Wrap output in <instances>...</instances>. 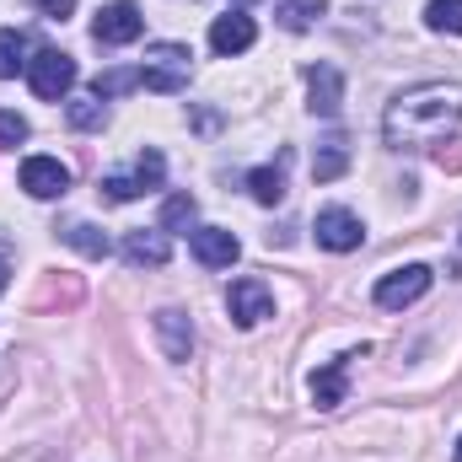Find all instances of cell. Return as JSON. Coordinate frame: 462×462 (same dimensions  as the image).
<instances>
[{
  "label": "cell",
  "mask_w": 462,
  "mask_h": 462,
  "mask_svg": "<svg viewBox=\"0 0 462 462\" xmlns=\"http://www.w3.org/2000/svg\"><path fill=\"white\" fill-rule=\"evenodd\" d=\"M457 124H462V87L457 81H425V87H409L387 103L382 134H387L393 151H425V145H441Z\"/></svg>",
  "instance_id": "6da1fadb"
},
{
  "label": "cell",
  "mask_w": 462,
  "mask_h": 462,
  "mask_svg": "<svg viewBox=\"0 0 462 462\" xmlns=\"http://www.w3.org/2000/svg\"><path fill=\"white\" fill-rule=\"evenodd\" d=\"M189 60L194 54L183 43H151L145 49V65H140V87L145 92H167V97L183 92L189 87Z\"/></svg>",
  "instance_id": "7a4b0ae2"
},
{
  "label": "cell",
  "mask_w": 462,
  "mask_h": 462,
  "mask_svg": "<svg viewBox=\"0 0 462 462\" xmlns=\"http://www.w3.org/2000/svg\"><path fill=\"white\" fill-rule=\"evenodd\" d=\"M27 87H32V97H43V103L70 97V87H76V60H70L65 49H38V54L27 60Z\"/></svg>",
  "instance_id": "3957f363"
},
{
  "label": "cell",
  "mask_w": 462,
  "mask_h": 462,
  "mask_svg": "<svg viewBox=\"0 0 462 462\" xmlns=\"http://www.w3.org/2000/svg\"><path fill=\"white\" fill-rule=\"evenodd\" d=\"M425 291H430V269H425V263H403V269H393V274L376 280V307L403 312V307H414Z\"/></svg>",
  "instance_id": "277c9868"
},
{
  "label": "cell",
  "mask_w": 462,
  "mask_h": 462,
  "mask_svg": "<svg viewBox=\"0 0 462 462\" xmlns=\"http://www.w3.org/2000/svg\"><path fill=\"white\" fill-rule=\"evenodd\" d=\"M226 312H231V323H236V328H253V323L274 318V296H269V285H263V280H231Z\"/></svg>",
  "instance_id": "5b68a950"
},
{
  "label": "cell",
  "mask_w": 462,
  "mask_h": 462,
  "mask_svg": "<svg viewBox=\"0 0 462 462\" xmlns=\"http://www.w3.org/2000/svg\"><path fill=\"white\" fill-rule=\"evenodd\" d=\"M318 247H328V253H355L360 242H365V226H360V216L345 210V205H328V210H318Z\"/></svg>",
  "instance_id": "8992f818"
},
{
  "label": "cell",
  "mask_w": 462,
  "mask_h": 462,
  "mask_svg": "<svg viewBox=\"0 0 462 462\" xmlns=\"http://www.w3.org/2000/svg\"><path fill=\"white\" fill-rule=\"evenodd\" d=\"M140 32H145V16H140V5H129V0L103 5V11H97V22H92V38H97V43H108V49L134 43Z\"/></svg>",
  "instance_id": "52a82bcc"
},
{
  "label": "cell",
  "mask_w": 462,
  "mask_h": 462,
  "mask_svg": "<svg viewBox=\"0 0 462 462\" xmlns=\"http://www.w3.org/2000/svg\"><path fill=\"white\" fill-rule=\"evenodd\" d=\"M22 189H27L32 199H60V194L70 189V167H65L60 156H27V162H22Z\"/></svg>",
  "instance_id": "ba28073f"
},
{
  "label": "cell",
  "mask_w": 462,
  "mask_h": 462,
  "mask_svg": "<svg viewBox=\"0 0 462 462\" xmlns=\"http://www.w3.org/2000/svg\"><path fill=\"white\" fill-rule=\"evenodd\" d=\"M151 323H156V345H162L167 360H189V355H194V323H189V312L162 307Z\"/></svg>",
  "instance_id": "9c48e42d"
},
{
  "label": "cell",
  "mask_w": 462,
  "mask_h": 462,
  "mask_svg": "<svg viewBox=\"0 0 462 462\" xmlns=\"http://www.w3.org/2000/svg\"><path fill=\"white\" fill-rule=\"evenodd\" d=\"M189 247H194V258H199L205 269H231V263H236V253H242V242H236L226 226L189 231Z\"/></svg>",
  "instance_id": "30bf717a"
},
{
  "label": "cell",
  "mask_w": 462,
  "mask_h": 462,
  "mask_svg": "<svg viewBox=\"0 0 462 462\" xmlns=\"http://www.w3.org/2000/svg\"><path fill=\"white\" fill-rule=\"evenodd\" d=\"M307 97H312V103H307L312 114L334 118L345 108V76H339L334 65H312V70H307Z\"/></svg>",
  "instance_id": "8fae6325"
},
{
  "label": "cell",
  "mask_w": 462,
  "mask_h": 462,
  "mask_svg": "<svg viewBox=\"0 0 462 462\" xmlns=\"http://www.w3.org/2000/svg\"><path fill=\"white\" fill-rule=\"evenodd\" d=\"M124 258L134 263V269H162L167 258H172V242H167V231L156 226V231H129L124 236Z\"/></svg>",
  "instance_id": "7c38bea8"
},
{
  "label": "cell",
  "mask_w": 462,
  "mask_h": 462,
  "mask_svg": "<svg viewBox=\"0 0 462 462\" xmlns=\"http://www.w3.org/2000/svg\"><path fill=\"white\" fill-rule=\"evenodd\" d=\"M253 38H258V27H253L247 11H226V16H216V27H210V49H216V54H242V49H253Z\"/></svg>",
  "instance_id": "4fadbf2b"
},
{
  "label": "cell",
  "mask_w": 462,
  "mask_h": 462,
  "mask_svg": "<svg viewBox=\"0 0 462 462\" xmlns=\"http://www.w3.org/2000/svg\"><path fill=\"white\" fill-rule=\"evenodd\" d=\"M349 360H360V355H339V360H328V365L312 371V403H318V409H339V403H345Z\"/></svg>",
  "instance_id": "5bb4252c"
},
{
  "label": "cell",
  "mask_w": 462,
  "mask_h": 462,
  "mask_svg": "<svg viewBox=\"0 0 462 462\" xmlns=\"http://www.w3.org/2000/svg\"><path fill=\"white\" fill-rule=\"evenodd\" d=\"M349 172V140L345 134H328L323 145H318V156H312V178L318 183H334V178H345Z\"/></svg>",
  "instance_id": "9a60e30c"
},
{
  "label": "cell",
  "mask_w": 462,
  "mask_h": 462,
  "mask_svg": "<svg viewBox=\"0 0 462 462\" xmlns=\"http://www.w3.org/2000/svg\"><path fill=\"white\" fill-rule=\"evenodd\" d=\"M323 11H328V0H280V11H274V16H280V27H285V32H307Z\"/></svg>",
  "instance_id": "2e32d148"
},
{
  "label": "cell",
  "mask_w": 462,
  "mask_h": 462,
  "mask_svg": "<svg viewBox=\"0 0 462 462\" xmlns=\"http://www.w3.org/2000/svg\"><path fill=\"white\" fill-rule=\"evenodd\" d=\"M247 189H253L258 205H280V199H285V172H280V167H253V172H247Z\"/></svg>",
  "instance_id": "e0dca14e"
},
{
  "label": "cell",
  "mask_w": 462,
  "mask_h": 462,
  "mask_svg": "<svg viewBox=\"0 0 462 462\" xmlns=\"http://www.w3.org/2000/svg\"><path fill=\"white\" fill-rule=\"evenodd\" d=\"M27 38L16 32V27H0V81H11L16 70H27Z\"/></svg>",
  "instance_id": "ac0fdd59"
},
{
  "label": "cell",
  "mask_w": 462,
  "mask_h": 462,
  "mask_svg": "<svg viewBox=\"0 0 462 462\" xmlns=\"http://www.w3.org/2000/svg\"><path fill=\"white\" fill-rule=\"evenodd\" d=\"M425 27L430 32H457L462 38V0H430L425 5Z\"/></svg>",
  "instance_id": "d6986e66"
},
{
  "label": "cell",
  "mask_w": 462,
  "mask_h": 462,
  "mask_svg": "<svg viewBox=\"0 0 462 462\" xmlns=\"http://www.w3.org/2000/svg\"><path fill=\"white\" fill-rule=\"evenodd\" d=\"M65 118H70L76 129H87V134H92V129H103V124H108V103H103V97H76V103L65 108Z\"/></svg>",
  "instance_id": "ffe728a7"
},
{
  "label": "cell",
  "mask_w": 462,
  "mask_h": 462,
  "mask_svg": "<svg viewBox=\"0 0 462 462\" xmlns=\"http://www.w3.org/2000/svg\"><path fill=\"white\" fill-rule=\"evenodd\" d=\"M140 87V70H103L97 81H92V97H103V103H114L124 92H134Z\"/></svg>",
  "instance_id": "44dd1931"
},
{
  "label": "cell",
  "mask_w": 462,
  "mask_h": 462,
  "mask_svg": "<svg viewBox=\"0 0 462 462\" xmlns=\"http://www.w3.org/2000/svg\"><path fill=\"white\" fill-rule=\"evenodd\" d=\"M194 216H199L194 194H172V199L162 205V231H189L194 226Z\"/></svg>",
  "instance_id": "7402d4cb"
},
{
  "label": "cell",
  "mask_w": 462,
  "mask_h": 462,
  "mask_svg": "<svg viewBox=\"0 0 462 462\" xmlns=\"http://www.w3.org/2000/svg\"><path fill=\"white\" fill-rule=\"evenodd\" d=\"M65 242L81 247L87 258H108V236H103L97 226H87V221H70V226H65Z\"/></svg>",
  "instance_id": "603a6c76"
},
{
  "label": "cell",
  "mask_w": 462,
  "mask_h": 462,
  "mask_svg": "<svg viewBox=\"0 0 462 462\" xmlns=\"http://www.w3.org/2000/svg\"><path fill=\"white\" fill-rule=\"evenodd\" d=\"M162 178H167L162 151H140V156H134V183H140V189H162Z\"/></svg>",
  "instance_id": "cb8c5ba5"
},
{
  "label": "cell",
  "mask_w": 462,
  "mask_h": 462,
  "mask_svg": "<svg viewBox=\"0 0 462 462\" xmlns=\"http://www.w3.org/2000/svg\"><path fill=\"white\" fill-rule=\"evenodd\" d=\"M27 134H32V129H27V118L11 114V108H0V145H11V151H16Z\"/></svg>",
  "instance_id": "d4e9b609"
},
{
  "label": "cell",
  "mask_w": 462,
  "mask_h": 462,
  "mask_svg": "<svg viewBox=\"0 0 462 462\" xmlns=\"http://www.w3.org/2000/svg\"><path fill=\"white\" fill-rule=\"evenodd\" d=\"M103 194H108L114 205H129V199H134V194H145V189L134 183V172H129V178H124V172H114V178H103Z\"/></svg>",
  "instance_id": "484cf974"
},
{
  "label": "cell",
  "mask_w": 462,
  "mask_h": 462,
  "mask_svg": "<svg viewBox=\"0 0 462 462\" xmlns=\"http://www.w3.org/2000/svg\"><path fill=\"white\" fill-rule=\"evenodd\" d=\"M32 5H38V11H43L49 22H65V16L76 11V0H32Z\"/></svg>",
  "instance_id": "4316f807"
},
{
  "label": "cell",
  "mask_w": 462,
  "mask_h": 462,
  "mask_svg": "<svg viewBox=\"0 0 462 462\" xmlns=\"http://www.w3.org/2000/svg\"><path fill=\"white\" fill-rule=\"evenodd\" d=\"M5 274H11V269H5V258H0V291H5Z\"/></svg>",
  "instance_id": "83f0119b"
},
{
  "label": "cell",
  "mask_w": 462,
  "mask_h": 462,
  "mask_svg": "<svg viewBox=\"0 0 462 462\" xmlns=\"http://www.w3.org/2000/svg\"><path fill=\"white\" fill-rule=\"evenodd\" d=\"M452 462H462V436H457V457H452Z\"/></svg>",
  "instance_id": "f1b7e54d"
},
{
  "label": "cell",
  "mask_w": 462,
  "mask_h": 462,
  "mask_svg": "<svg viewBox=\"0 0 462 462\" xmlns=\"http://www.w3.org/2000/svg\"><path fill=\"white\" fill-rule=\"evenodd\" d=\"M242 5H247V0H236V11H242Z\"/></svg>",
  "instance_id": "f546056e"
}]
</instances>
